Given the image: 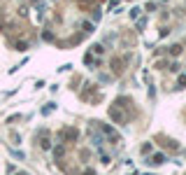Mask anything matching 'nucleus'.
I'll return each mask as SVG.
<instances>
[{"instance_id": "1", "label": "nucleus", "mask_w": 186, "mask_h": 175, "mask_svg": "<svg viewBox=\"0 0 186 175\" xmlns=\"http://www.w3.org/2000/svg\"><path fill=\"white\" fill-rule=\"evenodd\" d=\"M163 161H165V157H163V154H156V157L151 159V164H163Z\"/></svg>"}]
</instances>
